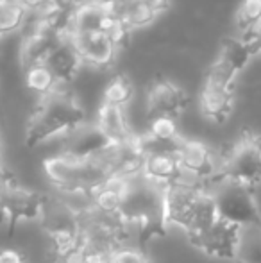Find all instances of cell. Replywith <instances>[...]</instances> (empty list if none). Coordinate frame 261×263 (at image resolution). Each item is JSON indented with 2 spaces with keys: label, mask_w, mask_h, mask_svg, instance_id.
<instances>
[{
  "label": "cell",
  "mask_w": 261,
  "mask_h": 263,
  "mask_svg": "<svg viewBox=\"0 0 261 263\" xmlns=\"http://www.w3.org/2000/svg\"><path fill=\"white\" fill-rule=\"evenodd\" d=\"M93 125L109 143L120 145V143H129L138 138V135H134L129 124L127 109H124V107L101 104Z\"/></svg>",
  "instance_id": "obj_9"
},
{
  "label": "cell",
  "mask_w": 261,
  "mask_h": 263,
  "mask_svg": "<svg viewBox=\"0 0 261 263\" xmlns=\"http://www.w3.org/2000/svg\"><path fill=\"white\" fill-rule=\"evenodd\" d=\"M0 263H27V261L24 260V256L18 251L4 247V249H0Z\"/></svg>",
  "instance_id": "obj_19"
},
{
  "label": "cell",
  "mask_w": 261,
  "mask_h": 263,
  "mask_svg": "<svg viewBox=\"0 0 261 263\" xmlns=\"http://www.w3.org/2000/svg\"><path fill=\"white\" fill-rule=\"evenodd\" d=\"M132 97H134V86H132L129 77L118 73V76H115L106 84L104 91H102V104H109V106L127 109Z\"/></svg>",
  "instance_id": "obj_15"
},
{
  "label": "cell",
  "mask_w": 261,
  "mask_h": 263,
  "mask_svg": "<svg viewBox=\"0 0 261 263\" xmlns=\"http://www.w3.org/2000/svg\"><path fill=\"white\" fill-rule=\"evenodd\" d=\"M24 81H25V86L36 93L39 99L49 95L50 91L56 88L57 84V76L49 65H38V66H32V68L25 70L24 72Z\"/></svg>",
  "instance_id": "obj_14"
},
{
  "label": "cell",
  "mask_w": 261,
  "mask_h": 263,
  "mask_svg": "<svg viewBox=\"0 0 261 263\" xmlns=\"http://www.w3.org/2000/svg\"><path fill=\"white\" fill-rule=\"evenodd\" d=\"M63 32L54 31L52 27L43 24L29 25L27 34L24 36L18 50V63L20 68L29 70L38 65H49L56 47L59 45Z\"/></svg>",
  "instance_id": "obj_6"
},
{
  "label": "cell",
  "mask_w": 261,
  "mask_h": 263,
  "mask_svg": "<svg viewBox=\"0 0 261 263\" xmlns=\"http://www.w3.org/2000/svg\"><path fill=\"white\" fill-rule=\"evenodd\" d=\"M111 263H149V261H147L145 254H143L139 249L124 246L113 254Z\"/></svg>",
  "instance_id": "obj_18"
},
{
  "label": "cell",
  "mask_w": 261,
  "mask_h": 263,
  "mask_svg": "<svg viewBox=\"0 0 261 263\" xmlns=\"http://www.w3.org/2000/svg\"><path fill=\"white\" fill-rule=\"evenodd\" d=\"M234 22L242 38H251L261 29V0H242Z\"/></svg>",
  "instance_id": "obj_13"
},
{
  "label": "cell",
  "mask_w": 261,
  "mask_h": 263,
  "mask_svg": "<svg viewBox=\"0 0 261 263\" xmlns=\"http://www.w3.org/2000/svg\"><path fill=\"white\" fill-rule=\"evenodd\" d=\"M27 24V11L20 4L0 0V38L20 31Z\"/></svg>",
  "instance_id": "obj_17"
},
{
  "label": "cell",
  "mask_w": 261,
  "mask_h": 263,
  "mask_svg": "<svg viewBox=\"0 0 261 263\" xmlns=\"http://www.w3.org/2000/svg\"><path fill=\"white\" fill-rule=\"evenodd\" d=\"M242 70L236 65L229 61L227 58H224L222 54H218V58L209 65L208 72H206V84H213V86L220 88H231L234 90V81H236L238 73Z\"/></svg>",
  "instance_id": "obj_16"
},
{
  "label": "cell",
  "mask_w": 261,
  "mask_h": 263,
  "mask_svg": "<svg viewBox=\"0 0 261 263\" xmlns=\"http://www.w3.org/2000/svg\"><path fill=\"white\" fill-rule=\"evenodd\" d=\"M68 34V32H66ZM83 66L106 70L111 68L120 50V45L106 31H84L68 34Z\"/></svg>",
  "instance_id": "obj_5"
},
{
  "label": "cell",
  "mask_w": 261,
  "mask_h": 263,
  "mask_svg": "<svg viewBox=\"0 0 261 263\" xmlns=\"http://www.w3.org/2000/svg\"><path fill=\"white\" fill-rule=\"evenodd\" d=\"M142 2L147 4V6L152 11H156L157 14H161V13H165V11H168L172 0H142Z\"/></svg>",
  "instance_id": "obj_20"
},
{
  "label": "cell",
  "mask_w": 261,
  "mask_h": 263,
  "mask_svg": "<svg viewBox=\"0 0 261 263\" xmlns=\"http://www.w3.org/2000/svg\"><path fill=\"white\" fill-rule=\"evenodd\" d=\"M188 107V95L179 84L172 81H156L145 97L147 118L168 117L177 120Z\"/></svg>",
  "instance_id": "obj_7"
},
{
  "label": "cell",
  "mask_w": 261,
  "mask_h": 263,
  "mask_svg": "<svg viewBox=\"0 0 261 263\" xmlns=\"http://www.w3.org/2000/svg\"><path fill=\"white\" fill-rule=\"evenodd\" d=\"M198 107H200L202 117L215 122V124H224L233 113L234 90L204 83L200 95H198Z\"/></svg>",
  "instance_id": "obj_10"
},
{
  "label": "cell",
  "mask_w": 261,
  "mask_h": 263,
  "mask_svg": "<svg viewBox=\"0 0 261 263\" xmlns=\"http://www.w3.org/2000/svg\"><path fill=\"white\" fill-rule=\"evenodd\" d=\"M209 192L215 199L216 213L220 218L238 228L261 224V211L251 188L229 179H220Z\"/></svg>",
  "instance_id": "obj_2"
},
{
  "label": "cell",
  "mask_w": 261,
  "mask_h": 263,
  "mask_svg": "<svg viewBox=\"0 0 261 263\" xmlns=\"http://www.w3.org/2000/svg\"><path fill=\"white\" fill-rule=\"evenodd\" d=\"M242 228L231 224L218 217V220L206 229L198 238L193 240V246H197L200 251H204L208 256L216 258V260L234 261L238 249V240H240Z\"/></svg>",
  "instance_id": "obj_8"
},
{
  "label": "cell",
  "mask_w": 261,
  "mask_h": 263,
  "mask_svg": "<svg viewBox=\"0 0 261 263\" xmlns=\"http://www.w3.org/2000/svg\"><path fill=\"white\" fill-rule=\"evenodd\" d=\"M234 261L261 263V224L242 228Z\"/></svg>",
  "instance_id": "obj_12"
},
{
  "label": "cell",
  "mask_w": 261,
  "mask_h": 263,
  "mask_svg": "<svg viewBox=\"0 0 261 263\" xmlns=\"http://www.w3.org/2000/svg\"><path fill=\"white\" fill-rule=\"evenodd\" d=\"M7 2H14V4H20V0H7Z\"/></svg>",
  "instance_id": "obj_21"
},
{
  "label": "cell",
  "mask_w": 261,
  "mask_h": 263,
  "mask_svg": "<svg viewBox=\"0 0 261 263\" xmlns=\"http://www.w3.org/2000/svg\"><path fill=\"white\" fill-rule=\"evenodd\" d=\"M47 195L18 184L7 176L0 183V222L14 228L22 220H39Z\"/></svg>",
  "instance_id": "obj_3"
},
{
  "label": "cell",
  "mask_w": 261,
  "mask_h": 263,
  "mask_svg": "<svg viewBox=\"0 0 261 263\" xmlns=\"http://www.w3.org/2000/svg\"><path fill=\"white\" fill-rule=\"evenodd\" d=\"M157 16L159 14L150 9L147 4H143L142 0H126L120 7L118 14H116V18L122 22L124 27L129 32L149 27L156 22Z\"/></svg>",
  "instance_id": "obj_11"
},
{
  "label": "cell",
  "mask_w": 261,
  "mask_h": 263,
  "mask_svg": "<svg viewBox=\"0 0 261 263\" xmlns=\"http://www.w3.org/2000/svg\"><path fill=\"white\" fill-rule=\"evenodd\" d=\"M86 124V113L70 90V83L57 81L49 95L39 99L27 124V143L38 145L68 136Z\"/></svg>",
  "instance_id": "obj_1"
},
{
  "label": "cell",
  "mask_w": 261,
  "mask_h": 263,
  "mask_svg": "<svg viewBox=\"0 0 261 263\" xmlns=\"http://www.w3.org/2000/svg\"><path fill=\"white\" fill-rule=\"evenodd\" d=\"M222 177L244 186H261V135L242 138L222 159Z\"/></svg>",
  "instance_id": "obj_4"
}]
</instances>
